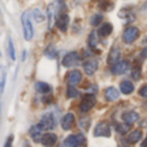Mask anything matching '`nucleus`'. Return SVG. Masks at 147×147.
Here are the masks:
<instances>
[{
  "label": "nucleus",
  "instance_id": "1",
  "mask_svg": "<svg viewBox=\"0 0 147 147\" xmlns=\"http://www.w3.org/2000/svg\"><path fill=\"white\" fill-rule=\"evenodd\" d=\"M64 8V1L63 0H55L53 3H51L47 8V17H48V28H52L53 24L56 22V20H57L60 11Z\"/></svg>",
  "mask_w": 147,
  "mask_h": 147
},
{
  "label": "nucleus",
  "instance_id": "2",
  "mask_svg": "<svg viewBox=\"0 0 147 147\" xmlns=\"http://www.w3.org/2000/svg\"><path fill=\"white\" fill-rule=\"evenodd\" d=\"M21 22L24 26V35H25L26 40H31L34 35V28H33V22H31V13L29 11L24 12L21 16Z\"/></svg>",
  "mask_w": 147,
  "mask_h": 147
},
{
  "label": "nucleus",
  "instance_id": "3",
  "mask_svg": "<svg viewBox=\"0 0 147 147\" xmlns=\"http://www.w3.org/2000/svg\"><path fill=\"white\" fill-rule=\"evenodd\" d=\"M38 126L42 130H51L55 128V117L52 113H46L42 116L40 121H39Z\"/></svg>",
  "mask_w": 147,
  "mask_h": 147
},
{
  "label": "nucleus",
  "instance_id": "4",
  "mask_svg": "<svg viewBox=\"0 0 147 147\" xmlns=\"http://www.w3.org/2000/svg\"><path fill=\"white\" fill-rule=\"evenodd\" d=\"M85 143V136L83 134H74V136L67 137L64 141V147H81Z\"/></svg>",
  "mask_w": 147,
  "mask_h": 147
},
{
  "label": "nucleus",
  "instance_id": "5",
  "mask_svg": "<svg viewBox=\"0 0 147 147\" xmlns=\"http://www.w3.org/2000/svg\"><path fill=\"white\" fill-rule=\"evenodd\" d=\"M138 36H139V29L136 28V26H129V28H126L124 34H122V38H124L125 43H133Z\"/></svg>",
  "mask_w": 147,
  "mask_h": 147
},
{
  "label": "nucleus",
  "instance_id": "6",
  "mask_svg": "<svg viewBox=\"0 0 147 147\" xmlns=\"http://www.w3.org/2000/svg\"><path fill=\"white\" fill-rule=\"evenodd\" d=\"M78 63H80V55H78V52L73 51V52H69L64 56L61 64L65 68H70V67H73V65H77Z\"/></svg>",
  "mask_w": 147,
  "mask_h": 147
},
{
  "label": "nucleus",
  "instance_id": "7",
  "mask_svg": "<svg viewBox=\"0 0 147 147\" xmlns=\"http://www.w3.org/2000/svg\"><path fill=\"white\" fill-rule=\"evenodd\" d=\"M94 106H95V95L94 94H86L83 96L82 102H81L80 108L82 112H89Z\"/></svg>",
  "mask_w": 147,
  "mask_h": 147
},
{
  "label": "nucleus",
  "instance_id": "8",
  "mask_svg": "<svg viewBox=\"0 0 147 147\" xmlns=\"http://www.w3.org/2000/svg\"><path fill=\"white\" fill-rule=\"evenodd\" d=\"M129 67H130V64H129L128 60H121V61L115 63V64L112 65L111 70L113 74H122V73H125L129 69Z\"/></svg>",
  "mask_w": 147,
  "mask_h": 147
},
{
  "label": "nucleus",
  "instance_id": "9",
  "mask_svg": "<svg viewBox=\"0 0 147 147\" xmlns=\"http://www.w3.org/2000/svg\"><path fill=\"white\" fill-rule=\"evenodd\" d=\"M94 134L96 137H109L111 136V128L106 122H99L94 129Z\"/></svg>",
  "mask_w": 147,
  "mask_h": 147
},
{
  "label": "nucleus",
  "instance_id": "10",
  "mask_svg": "<svg viewBox=\"0 0 147 147\" xmlns=\"http://www.w3.org/2000/svg\"><path fill=\"white\" fill-rule=\"evenodd\" d=\"M81 80H82V74L80 70H72L67 76V83L69 86H77L81 82Z\"/></svg>",
  "mask_w": 147,
  "mask_h": 147
},
{
  "label": "nucleus",
  "instance_id": "11",
  "mask_svg": "<svg viewBox=\"0 0 147 147\" xmlns=\"http://www.w3.org/2000/svg\"><path fill=\"white\" fill-rule=\"evenodd\" d=\"M56 141H57V136L53 133H46L40 138V143L45 147H52L56 143Z\"/></svg>",
  "mask_w": 147,
  "mask_h": 147
},
{
  "label": "nucleus",
  "instance_id": "12",
  "mask_svg": "<svg viewBox=\"0 0 147 147\" xmlns=\"http://www.w3.org/2000/svg\"><path fill=\"white\" fill-rule=\"evenodd\" d=\"M56 25H57V28L60 31H67L68 25H69V16L65 13L59 14L57 20H56Z\"/></svg>",
  "mask_w": 147,
  "mask_h": 147
},
{
  "label": "nucleus",
  "instance_id": "13",
  "mask_svg": "<svg viewBox=\"0 0 147 147\" xmlns=\"http://www.w3.org/2000/svg\"><path fill=\"white\" fill-rule=\"evenodd\" d=\"M98 67H99L98 60H89L83 64V70H85V73L87 76H92L98 70Z\"/></svg>",
  "mask_w": 147,
  "mask_h": 147
},
{
  "label": "nucleus",
  "instance_id": "14",
  "mask_svg": "<svg viewBox=\"0 0 147 147\" xmlns=\"http://www.w3.org/2000/svg\"><path fill=\"white\" fill-rule=\"evenodd\" d=\"M73 125H74V115L67 113L61 120V128L64 130H69V129H72Z\"/></svg>",
  "mask_w": 147,
  "mask_h": 147
},
{
  "label": "nucleus",
  "instance_id": "15",
  "mask_svg": "<svg viewBox=\"0 0 147 147\" xmlns=\"http://www.w3.org/2000/svg\"><path fill=\"white\" fill-rule=\"evenodd\" d=\"M120 59V50L117 47H113L111 50V52H109L108 57H107V63H108L109 65H113L115 63H117Z\"/></svg>",
  "mask_w": 147,
  "mask_h": 147
},
{
  "label": "nucleus",
  "instance_id": "16",
  "mask_svg": "<svg viewBox=\"0 0 147 147\" xmlns=\"http://www.w3.org/2000/svg\"><path fill=\"white\" fill-rule=\"evenodd\" d=\"M138 119H139L138 113H137V112H134V111L125 112V113L122 115V120H124L126 124H133V122H136Z\"/></svg>",
  "mask_w": 147,
  "mask_h": 147
},
{
  "label": "nucleus",
  "instance_id": "17",
  "mask_svg": "<svg viewBox=\"0 0 147 147\" xmlns=\"http://www.w3.org/2000/svg\"><path fill=\"white\" fill-rule=\"evenodd\" d=\"M141 138H142V131L138 129V130L131 131V133L126 137V141H128V143L134 144V143H137V142H138Z\"/></svg>",
  "mask_w": 147,
  "mask_h": 147
},
{
  "label": "nucleus",
  "instance_id": "18",
  "mask_svg": "<svg viewBox=\"0 0 147 147\" xmlns=\"http://www.w3.org/2000/svg\"><path fill=\"white\" fill-rule=\"evenodd\" d=\"M119 96H120V94H119V91H117V89H115V87H108V89L106 90V99L109 100V102L116 100Z\"/></svg>",
  "mask_w": 147,
  "mask_h": 147
},
{
  "label": "nucleus",
  "instance_id": "19",
  "mask_svg": "<svg viewBox=\"0 0 147 147\" xmlns=\"http://www.w3.org/2000/svg\"><path fill=\"white\" fill-rule=\"evenodd\" d=\"M120 90H121L122 94H130L134 90V85L130 82V81H124L120 85Z\"/></svg>",
  "mask_w": 147,
  "mask_h": 147
},
{
  "label": "nucleus",
  "instance_id": "20",
  "mask_svg": "<svg viewBox=\"0 0 147 147\" xmlns=\"http://www.w3.org/2000/svg\"><path fill=\"white\" fill-rule=\"evenodd\" d=\"M35 89L38 92H42V94H48V92L52 91V87L46 82H38L35 85Z\"/></svg>",
  "mask_w": 147,
  "mask_h": 147
},
{
  "label": "nucleus",
  "instance_id": "21",
  "mask_svg": "<svg viewBox=\"0 0 147 147\" xmlns=\"http://www.w3.org/2000/svg\"><path fill=\"white\" fill-rule=\"evenodd\" d=\"M112 30H113V28H112L111 24L104 22V25H102V28L99 29V35L100 36H108L109 34L112 33Z\"/></svg>",
  "mask_w": 147,
  "mask_h": 147
},
{
  "label": "nucleus",
  "instance_id": "22",
  "mask_svg": "<svg viewBox=\"0 0 147 147\" xmlns=\"http://www.w3.org/2000/svg\"><path fill=\"white\" fill-rule=\"evenodd\" d=\"M30 134H31V138H33L35 142L40 141V138H39V136H40V134H42V129L39 128L38 125H35V126H33V128L30 129Z\"/></svg>",
  "mask_w": 147,
  "mask_h": 147
},
{
  "label": "nucleus",
  "instance_id": "23",
  "mask_svg": "<svg viewBox=\"0 0 147 147\" xmlns=\"http://www.w3.org/2000/svg\"><path fill=\"white\" fill-rule=\"evenodd\" d=\"M4 85H5V70H4V68L1 67V65H0V94L3 92Z\"/></svg>",
  "mask_w": 147,
  "mask_h": 147
},
{
  "label": "nucleus",
  "instance_id": "24",
  "mask_svg": "<svg viewBox=\"0 0 147 147\" xmlns=\"http://www.w3.org/2000/svg\"><path fill=\"white\" fill-rule=\"evenodd\" d=\"M89 46L91 48H95L98 46V40H96V33H91L90 34V36H89Z\"/></svg>",
  "mask_w": 147,
  "mask_h": 147
},
{
  "label": "nucleus",
  "instance_id": "25",
  "mask_svg": "<svg viewBox=\"0 0 147 147\" xmlns=\"http://www.w3.org/2000/svg\"><path fill=\"white\" fill-rule=\"evenodd\" d=\"M45 55L47 56V57H50V59H56V57H57V51H56L53 47H50V48H47V50H46Z\"/></svg>",
  "mask_w": 147,
  "mask_h": 147
},
{
  "label": "nucleus",
  "instance_id": "26",
  "mask_svg": "<svg viewBox=\"0 0 147 147\" xmlns=\"http://www.w3.org/2000/svg\"><path fill=\"white\" fill-rule=\"evenodd\" d=\"M78 94H80V92H78L77 89H74V86H69V87H68V90H67L68 98H77Z\"/></svg>",
  "mask_w": 147,
  "mask_h": 147
},
{
  "label": "nucleus",
  "instance_id": "27",
  "mask_svg": "<svg viewBox=\"0 0 147 147\" xmlns=\"http://www.w3.org/2000/svg\"><path fill=\"white\" fill-rule=\"evenodd\" d=\"M8 51H9V57L12 60H16V55H14V47H13V42L12 39L9 38L8 39Z\"/></svg>",
  "mask_w": 147,
  "mask_h": 147
},
{
  "label": "nucleus",
  "instance_id": "28",
  "mask_svg": "<svg viewBox=\"0 0 147 147\" xmlns=\"http://www.w3.org/2000/svg\"><path fill=\"white\" fill-rule=\"evenodd\" d=\"M102 21H103V17L100 16V14H94V16L91 17V20H90V22H91L92 26H98Z\"/></svg>",
  "mask_w": 147,
  "mask_h": 147
},
{
  "label": "nucleus",
  "instance_id": "29",
  "mask_svg": "<svg viewBox=\"0 0 147 147\" xmlns=\"http://www.w3.org/2000/svg\"><path fill=\"white\" fill-rule=\"evenodd\" d=\"M131 77L136 81H138L139 78H141V67H139V65L133 68V70H131Z\"/></svg>",
  "mask_w": 147,
  "mask_h": 147
},
{
  "label": "nucleus",
  "instance_id": "30",
  "mask_svg": "<svg viewBox=\"0 0 147 147\" xmlns=\"http://www.w3.org/2000/svg\"><path fill=\"white\" fill-rule=\"evenodd\" d=\"M33 16L35 17L36 22H42V21H43V18H45V17H43V14L40 13V11H39V9H34V11H33Z\"/></svg>",
  "mask_w": 147,
  "mask_h": 147
},
{
  "label": "nucleus",
  "instance_id": "31",
  "mask_svg": "<svg viewBox=\"0 0 147 147\" xmlns=\"http://www.w3.org/2000/svg\"><path fill=\"white\" fill-rule=\"evenodd\" d=\"M116 129H117V131H120V133H122V134H125L126 131L129 130V125H122V124H116Z\"/></svg>",
  "mask_w": 147,
  "mask_h": 147
},
{
  "label": "nucleus",
  "instance_id": "32",
  "mask_svg": "<svg viewBox=\"0 0 147 147\" xmlns=\"http://www.w3.org/2000/svg\"><path fill=\"white\" fill-rule=\"evenodd\" d=\"M139 95H141L142 98H146L147 99V85H144V86H142L141 89H139Z\"/></svg>",
  "mask_w": 147,
  "mask_h": 147
},
{
  "label": "nucleus",
  "instance_id": "33",
  "mask_svg": "<svg viewBox=\"0 0 147 147\" xmlns=\"http://www.w3.org/2000/svg\"><path fill=\"white\" fill-rule=\"evenodd\" d=\"M12 141H13V137H9L8 138V141H7V143L4 144V147H12Z\"/></svg>",
  "mask_w": 147,
  "mask_h": 147
},
{
  "label": "nucleus",
  "instance_id": "34",
  "mask_svg": "<svg viewBox=\"0 0 147 147\" xmlns=\"http://www.w3.org/2000/svg\"><path fill=\"white\" fill-rule=\"evenodd\" d=\"M141 56H142V57H143V59H146V60H147V47H144L143 50H142Z\"/></svg>",
  "mask_w": 147,
  "mask_h": 147
},
{
  "label": "nucleus",
  "instance_id": "35",
  "mask_svg": "<svg viewBox=\"0 0 147 147\" xmlns=\"http://www.w3.org/2000/svg\"><path fill=\"white\" fill-rule=\"evenodd\" d=\"M142 147H147V136H146V139L142 142Z\"/></svg>",
  "mask_w": 147,
  "mask_h": 147
},
{
  "label": "nucleus",
  "instance_id": "36",
  "mask_svg": "<svg viewBox=\"0 0 147 147\" xmlns=\"http://www.w3.org/2000/svg\"><path fill=\"white\" fill-rule=\"evenodd\" d=\"M120 147H122V146H120Z\"/></svg>",
  "mask_w": 147,
  "mask_h": 147
}]
</instances>
